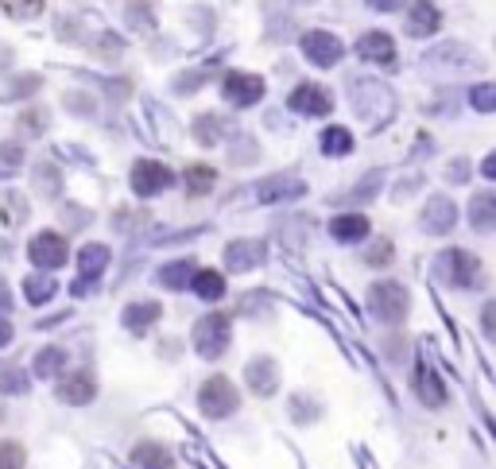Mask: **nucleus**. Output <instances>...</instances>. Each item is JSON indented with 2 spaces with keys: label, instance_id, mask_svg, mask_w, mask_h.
Instances as JSON below:
<instances>
[{
  "label": "nucleus",
  "instance_id": "nucleus-20",
  "mask_svg": "<svg viewBox=\"0 0 496 469\" xmlns=\"http://www.w3.org/2000/svg\"><path fill=\"white\" fill-rule=\"evenodd\" d=\"M276 384H279L276 361H268V357L252 361V365H248V388L256 392V396H272V392H276Z\"/></svg>",
  "mask_w": 496,
  "mask_h": 469
},
{
  "label": "nucleus",
  "instance_id": "nucleus-31",
  "mask_svg": "<svg viewBox=\"0 0 496 469\" xmlns=\"http://www.w3.org/2000/svg\"><path fill=\"white\" fill-rule=\"evenodd\" d=\"M124 20H129L136 31H155V16H152V4H147V0H132Z\"/></svg>",
  "mask_w": 496,
  "mask_h": 469
},
{
  "label": "nucleus",
  "instance_id": "nucleus-11",
  "mask_svg": "<svg viewBox=\"0 0 496 469\" xmlns=\"http://www.w3.org/2000/svg\"><path fill=\"white\" fill-rule=\"evenodd\" d=\"M453 221H458V206L446 198V195H435L427 202V210L419 213V226H423L427 233H435V237H442V233L453 229Z\"/></svg>",
  "mask_w": 496,
  "mask_h": 469
},
{
  "label": "nucleus",
  "instance_id": "nucleus-21",
  "mask_svg": "<svg viewBox=\"0 0 496 469\" xmlns=\"http://www.w3.org/2000/svg\"><path fill=\"white\" fill-rule=\"evenodd\" d=\"M415 396L427 403V408H442L446 403V388H442V380L435 377V369L419 365L415 369Z\"/></svg>",
  "mask_w": 496,
  "mask_h": 469
},
{
  "label": "nucleus",
  "instance_id": "nucleus-47",
  "mask_svg": "<svg viewBox=\"0 0 496 469\" xmlns=\"http://www.w3.org/2000/svg\"><path fill=\"white\" fill-rule=\"evenodd\" d=\"M481 175H484V179H496V152H492L489 159H481Z\"/></svg>",
  "mask_w": 496,
  "mask_h": 469
},
{
  "label": "nucleus",
  "instance_id": "nucleus-6",
  "mask_svg": "<svg viewBox=\"0 0 496 469\" xmlns=\"http://www.w3.org/2000/svg\"><path fill=\"white\" fill-rule=\"evenodd\" d=\"M287 105H291L295 113H303V116H330L334 93L326 90V85H319V82H299L287 93Z\"/></svg>",
  "mask_w": 496,
  "mask_h": 469
},
{
  "label": "nucleus",
  "instance_id": "nucleus-50",
  "mask_svg": "<svg viewBox=\"0 0 496 469\" xmlns=\"http://www.w3.org/2000/svg\"><path fill=\"white\" fill-rule=\"evenodd\" d=\"M295 4H314V0H295Z\"/></svg>",
  "mask_w": 496,
  "mask_h": 469
},
{
  "label": "nucleus",
  "instance_id": "nucleus-42",
  "mask_svg": "<svg viewBox=\"0 0 496 469\" xmlns=\"http://www.w3.org/2000/svg\"><path fill=\"white\" fill-rule=\"evenodd\" d=\"M0 163H4V167H20V163H24L20 144H0Z\"/></svg>",
  "mask_w": 496,
  "mask_h": 469
},
{
  "label": "nucleus",
  "instance_id": "nucleus-7",
  "mask_svg": "<svg viewBox=\"0 0 496 469\" xmlns=\"http://www.w3.org/2000/svg\"><path fill=\"white\" fill-rule=\"evenodd\" d=\"M264 90H268L264 78L260 74H248V70H233V74L221 78V93H225V101L240 105V109H245V105H256L264 98Z\"/></svg>",
  "mask_w": 496,
  "mask_h": 469
},
{
  "label": "nucleus",
  "instance_id": "nucleus-48",
  "mask_svg": "<svg viewBox=\"0 0 496 469\" xmlns=\"http://www.w3.org/2000/svg\"><path fill=\"white\" fill-rule=\"evenodd\" d=\"M8 67H12V51H8L4 43H0V70H8Z\"/></svg>",
  "mask_w": 496,
  "mask_h": 469
},
{
  "label": "nucleus",
  "instance_id": "nucleus-4",
  "mask_svg": "<svg viewBox=\"0 0 496 469\" xmlns=\"http://www.w3.org/2000/svg\"><path fill=\"white\" fill-rule=\"evenodd\" d=\"M194 349H198V357H206V361H217L221 354L229 349V314H206V318H198V326H194Z\"/></svg>",
  "mask_w": 496,
  "mask_h": 469
},
{
  "label": "nucleus",
  "instance_id": "nucleus-8",
  "mask_svg": "<svg viewBox=\"0 0 496 469\" xmlns=\"http://www.w3.org/2000/svg\"><path fill=\"white\" fill-rule=\"evenodd\" d=\"M350 98H353V109H361L365 116H373V121H380V116L392 113V93L384 90L380 82H350Z\"/></svg>",
  "mask_w": 496,
  "mask_h": 469
},
{
  "label": "nucleus",
  "instance_id": "nucleus-12",
  "mask_svg": "<svg viewBox=\"0 0 496 469\" xmlns=\"http://www.w3.org/2000/svg\"><path fill=\"white\" fill-rule=\"evenodd\" d=\"M55 396H59L62 403H90L93 396H98V380H93V372H86V369L67 372V377L59 380Z\"/></svg>",
  "mask_w": 496,
  "mask_h": 469
},
{
  "label": "nucleus",
  "instance_id": "nucleus-9",
  "mask_svg": "<svg viewBox=\"0 0 496 469\" xmlns=\"http://www.w3.org/2000/svg\"><path fill=\"white\" fill-rule=\"evenodd\" d=\"M171 171L163 163H155V159H140V163L132 167V190L140 198H152V195H163L167 187H171Z\"/></svg>",
  "mask_w": 496,
  "mask_h": 469
},
{
  "label": "nucleus",
  "instance_id": "nucleus-14",
  "mask_svg": "<svg viewBox=\"0 0 496 469\" xmlns=\"http://www.w3.org/2000/svg\"><path fill=\"white\" fill-rule=\"evenodd\" d=\"M357 55L368 62H380V67H392L396 62V39L388 31H368V36L357 39Z\"/></svg>",
  "mask_w": 496,
  "mask_h": 469
},
{
  "label": "nucleus",
  "instance_id": "nucleus-15",
  "mask_svg": "<svg viewBox=\"0 0 496 469\" xmlns=\"http://www.w3.org/2000/svg\"><path fill=\"white\" fill-rule=\"evenodd\" d=\"M160 314H163V306L155 303V298H136V303L124 306L121 322H124V330H132V334H147V330L160 322Z\"/></svg>",
  "mask_w": 496,
  "mask_h": 469
},
{
  "label": "nucleus",
  "instance_id": "nucleus-44",
  "mask_svg": "<svg viewBox=\"0 0 496 469\" xmlns=\"http://www.w3.org/2000/svg\"><path fill=\"white\" fill-rule=\"evenodd\" d=\"M67 109H74V113H93V98L90 93H67Z\"/></svg>",
  "mask_w": 496,
  "mask_h": 469
},
{
  "label": "nucleus",
  "instance_id": "nucleus-1",
  "mask_svg": "<svg viewBox=\"0 0 496 469\" xmlns=\"http://www.w3.org/2000/svg\"><path fill=\"white\" fill-rule=\"evenodd\" d=\"M368 311H373L380 322H388V326L404 322L407 311H411L407 287L396 283V280H376L373 287H368Z\"/></svg>",
  "mask_w": 496,
  "mask_h": 469
},
{
  "label": "nucleus",
  "instance_id": "nucleus-19",
  "mask_svg": "<svg viewBox=\"0 0 496 469\" xmlns=\"http://www.w3.org/2000/svg\"><path fill=\"white\" fill-rule=\"evenodd\" d=\"M132 465L136 469H175V454L163 442H140L132 450Z\"/></svg>",
  "mask_w": 496,
  "mask_h": 469
},
{
  "label": "nucleus",
  "instance_id": "nucleus-28",
  "mask_svg": "<svg viewBox=\"0 0 496 469\" xmlns=\"http://www.w3.org/2000/svg\"><path fill=\"white\" fill-rule=\"evenodd\" d=\"M322 152L326 155H345V152H350V147H353V136H350V128H342V124H330V128H326V132H322Z\"/></svg>",
  "mask_w": 496,
  "mask_h": 469
},
{
  "label": "nucleus",
  "instance_id": "nucleus-17",
  "mask_svg": "<svg viewBox=\"0 0 496 469\" xmlns=\"http://www.w3.org/2000/svg\"><path fill=\"white\" fill-rule=\"evenodd\" d=\"M330 237L342 241V244H353V241H365L368 237V218L365 213H337L330 221Z\"/></svg>",
  "mask_w": 496,
  "mask_h": 469
},
{
  "label": "nucleus",
  "instance_id": "nucleus-16",
  "mask_svg": "<svg viewBox=\"0 0 496 469\" xmlns=\"http://www.w3.org/2000/svg\"><path fill=\"white\" fill-rule=\"evenodd\" d=\"M442 28V12L430 0H415L411 4V12H407V36H415V39H427V36H435V31Z\"/></svg>",
  "mask_w": 496,
  "mask_h": 469
},
{
  "label": "nucleus",
  "instance_id": "nucleus-2",
  "mask_svg": "<svg viewBox=\"0 0 496 469\" xmlns=\"http://www.w3.org/2000/svg\"><path fill=\"white\" fill-rule=\"evenodd\" d=\"M435 275L442 283H450V287H477L484 280V272H481V260L473 252L466 249H446V252H438L435 256Z\"/></svg>",
  "mask_w": 496,
  "mask_h": 469
},
{
  "label": "nucleus",
  "instance_id": "nucleus-29",
  "mask_svg": "<svg viewBox=\"0 0 496 469\" xmlns=\"http://www.w3.org/2000/svg\"><path fill=\"white\" fill-rule=\"evenodd\" d=\"M0 218L4 221H28V198L24 195H16V190H4V195H0Z\"/></svg>",
  "mask_w": 496,
  "mask_h": 469
},
{
  "label": "nucleus",
  "instance_id": "nucleus-22",
  "mask_svg": "<svg viewBox=\"0 0 496 469\" xmlns=\"http://www.w3.org/2000/svg\"><path fill=\"white\" fill-rule=\"evenodd\" d=\"M194 272H198L194 260H175V264H163L155 280H160L163 287H171V291H183V287L194 283Z\"/></svg>",
  "mask_w": 496,
  "mask_h": 469
},
{
  "label": "nucleus",
  "instance_id": "nucleus-27",
  "mask_svg": "<svg viewBox=\"0 0 496 469\" xmlns=\"http://www.w3.org/2000/svg\"><path fill=\"white\" fill-rule=\"evenodd\" d=\"M62 365H67V349L59 346H47L35 354V377H59Z\"/></svg>",
  "mask_w": 496,
  "mask_h": 469
},
{
  "label": "nucleus",
  "instance_id": "nucleus-30",
  "mask_svg": "<svg viewBox=\"0 0 496 469\" xmlns=\"http://www.w3.org/2000/svg\"><path fill=\"white\" fill-rule=\"evenodd\" d=\"M28 465V450L16 439H0V469H24Z\"/></svg>",
  "mask_w": 496,
  "mask_h": 469
},
{
  "label": "nucleus",
  "instance_id": "nucleus-26",
  "mask_svg": "<svg viewBox=\"0 0 496 469\" xmlns=\"http://www.w3.org/2000/svg\"><path fill=\"white\" fill-rule=\"evenodd\" d=\"M214 183H217V171L209 163H190L186 167V190L190 195H209Z\"/></svg>",
  "mask_w": 496,
  "mask_h": 469
},
{
  "label": "nucleus",
  "instance_id": "nucleus-38",
  "mask_svg": "<svg viewBox=\"0 0 496 469\" xmlns=\"http://www.w3.org/2000/svg\"><path fill=\"white\" fill-rule=\"evenodd\" d=\"M392 256H396L392 241H376V244H368V249H365V260L373 264V268H384V264H392Z\"/></svg>",
  "mask_w": 496,
  "mask_h": 469
},
{
  "label": "nucleus",
  "instance_id": "nucleus-13",
  "mask_svg": "<svg viewBox=\"0 0 496 469\" xmlns=\"http://www.w3.org/2000/svg\"><path fill=\"white\" fill-rule=\"evenodd\" d=\"M264 256H268V249H264V241H233L225 244V268L229 272H252L256 264H264Z\"/></svg>",
  "mask_w": 496,
  "mask_h": 469
},
{
  "label": "nucleus",
  "instance_id": "nucleus-41",
  "mask_svg": "<svg viewBox=\"0 0 496 469\" xmlns=\"http://www.w3.org/2000/svg\"><path fill=\"white\" fill-rule=\"evenodd\" d=\"M43 113H39V109H28L24 116H20V128H24V132H43Z\"/></svg>",
  "mask_w": 496,
  "mask_h": 469
},
{
  "label": "nucleus",
  "instance_id": "nucleus-37",
  "mask_svg": "<svg viewBox=\"0 0 496 469\" xmlns=\"http://www.w3.org/2000/svg\"><path fill=\"white\" fill-rule=\"evenodd\" d=\"M380 183H384V175H380V171H373V175H368L361 187H353V190H350V195H345L342 202H368V198H373L376 190H380Z\"/></svg>",
  "mask_w": 496,
  "mask_h": 469
},
{
  "label": "nucleus",
  "instance_id": "nucleus-34",
  "mask_svg": "<svg viewBox=\"0 0 496 469\" xmlns=\"http://www.w3.org/2000/svg\"><path fill=\"white\" fill-rule=\"evenodd\" d=\"M24 291H28L31 303H47V298L55 295V280H51V275H31V280L24 283Z\"/></svg>",
  "mask_w": 496,
  "mask_h": 469
},
{
  "label": "nucleus",
  "instance_id": "nucleus-3",
  "mask_svg": "<svg viewBox=\"0 0 496 469\" xmlns=\"http://www.w3.org/2000/svg\"><path fill=\"white\" fill-rule=\"evenodd\" d=\"M198 408H202V415H209V419H229V415L240 408L237 384L229 377H209L202 388H198Z\"/></svg>",
  "mask_w": 496,
  "mask_h": 469
},
{
  "label": "nucleus",
  "instance_id": "nucleus-25",
  "mask_svg": "<svg viewBox=\"0 0 496 469\" xmlns=\"http://www.w3.org/2000/svg\"><path fill=\"white\" fill-rule=\"evenodd\" d=\"M303 187L299 179H291V175H279V179H272L268 187H260V202H279V198H299L303 195Z\"/></svg>",
  "mask_w": 496,
  "mask_h": 469
},
{
  "label": "nucleus",
  "instance_id": "nucleus-24",
  "mask_svg": "<svg viewBox=\"0 0 496 469\" xmlns=\"http://www.w3.org/2000/svg\"><path fill=\"white\" fill-rule=\"evenodd\" d=\"M105 264H109V244H86V249L78 252V272L82 275H101Z\"/></svg>",
  "mask_w": 496,
  "mask_h": 469
},
{
  "label": "nucleus",
  "instance_id": "nucleus-23",
  "mask_svg": "<svg viewBox=\"0 0 496 469\" xmlns=\"http://www.w3.org/2000/svg\"><path fill=\"white\" fill-rule=\"evenodd\" d=\"M190 287L202 295V303H217V298L225 295V275H221L217 268H198L194 283H190Z\"/></svg>",
  "mask_w": 496,
  "mask_h": 469
},
{
  "label": "nucleus",
  "instance_id": "nucleus-43",
  "mask_svg": "<svg viewBox=\"0 0 496 469\" xmlns=\"http://www.w3.org/2000/svg\"><path fill=\"white\" fill-rule=\"evenodd\" d=\"M12 90L20 93V98L35 93V90H39V74H24V78H16V82H12Z\"/></svg>",
  "mask_w": 496,
  "mask_h": 469
},
{
  "label": "nucleus",
  "instance_id": "nucleus-39",
  "mask_svg": "<svg viewBox=\"0 0 496 469\" xmlns=\"http://www.w3.org/2000/svg\"><path fill=\"white\" fill-rule=\"evenodd\" d=\"M93 51H98L101 59H121V51H124V43L117 36H101L98 43H93Z\"/></svg>",
  "mask_w": 496,
  "mask_h": 469
},
{
  "label": "nucleus",
  "instance_id": "nucleus-49",
  "mask_svg": "<svg viewBox=\"0 0 496 469\" xmlns=\"http://www.w3.org/2000/svg\"><path fill=\"white\" fill-rule=\"evenodd\" d=\"M8 334H12V330H8V322H4V318H0V346H4V341H8Z\"/></svg>",
  "mask_w": 496,
  "mask_h": 469
},
{
  "label": "nucleus",
  "instance_id": "nucleus-35",
  "mask_svg": "<svg viewBox=\"0 0 496 469\" xmlns=\"http://www.w3.org/2000/svg\"><path fill=\"white\" fill-rule=\"evenodd\" d=\"M469 105L477 113H496V85H473V93H469Z\"/></svg>",
  "mask_w": 496,
  "mask_h": 469
},
{
  "label": "nucleus",
  "instance_id": "nucleus-33",
  "mask_svg": "<svg viewBox=\"0 0 496 469\" xmlns=\"http://www.w3.org/2000/svg\"><path fill=\"white\" fill-rule=\"evenodd\" d=\"M0 8H4L8 16H16V20H35L47 4H43V0H4Z\"/></svg>",
  "mask_w": 496,
  "mask_h": 469
},
{
  "label": "nucleus",
  "instance_id": "nucleus-36",
  "mask_svg": "<svg viewBox=\"0 0 496 469\" xmlns=\"http://www.w3.org/2000/svg\"><path fill=\"white\" fill-rule=\"evenodd\" d=\"M217 132H221L217 113H206V116H198V121H194V136H198V140H202L206 147H209V144H217Z\"/></svg>",
  "mask_w": 496,
  "mask_h": 469
},
{
  "label": "nucleus",
  "instance_id": "nucleus-46",
  "mask_svg": "<svg viewBox=\"0 0 496 469\" xmlns=\"http://www.w3.org/2000/svg\"><path fill=\"white\" fill-rule=\"evenodd\" d=\"M368 8H376V12H396L399 4H404V0H365Z\"/></svg>",
  "mask_w": 496,
  "mask_h": 469
},
{
  "label": "nucleus",
  "instance_id": "nucleus-40",
  "mask_svg": "<svg viewBox=\"0 0 496 469\" xmlns=\"http://www.w3.org/2000/svg\"><path fill=\"white\" fill-rule=\"evenodd\" d=\"M481 330L489 341H496V298H489V303L481 306Z\"/></svg>",
  "mask_w": 496,
  "mask_h": 469
},
{
  "label": "nucleus",
  "instance_id": "nucleus-32",
  "mask_svg": "<svg viewBox=\"0 0 496 469\" xmlns=\"http://www.w3.org/2000/svg\"><path fill=\"white\" fill-rule=\"evenodd\" d=\"M35 187L43 190V195L55 198L59 190H62V175H59V167H55V163H39V167H35Z\"/></svg>",
  "mask_w": 496,
  "mask_h": 469
},
{
  "label": "nucleus",
  "instance_id": "nucleus-18",
  "mask_svg": "<svg viewBox=\"0 0 496 469\" xmlns=\"http://www.w3.org/2000/svg\"><path fill=\"white\" fill-rule=\"evenodd\" d=\"M469 226L477 233L496 229V190H481V195H473V202H469Z\"/></svg>",
  "mask_w": 496,
  "mask_h": 469
},
{
  "label": "nucleus",
  "instance_id": "nucleus-5",
  "mask_svg": "<svg viewBox=\"0 0 496 469\" xmlns=\"http://www.w3.org/2000/svg\"><path fill=\"white\" fill-rule=\"evenodd\" d=\"M28 256H31V264L35 268H43V272H55V268H62L67 264V256H70V249H67V237L62 233H35L31 237V244H28Z\"/></svg>",
  "mask_w": 496,
  "mask_h": 469
},
{
  "label": "nucleus",
  "instance_id": "nucleus-45",
  "mask_svg": "<svg viewBox=\"0 0 496 469\" xmlns=\"http://www.w3.org/2000/svg\"><path fill=\"white\" fill-rule=\"evenodd\" d=\"M446 171L453 175V183H466V175H469V163H466V159H453V163H450Z\"/></svg>",
  "mask_w": 496,
  "mask_h": 469
},
{
  "label": "nucleus",
  "instance_id": "nucleus-10",
  "mask_svg": "<svg viewBox=\"0 0 496 469\" xmlns=\"http://www.w3.org/2000/svg\"><path fill=\"white\" fill-rule=\"evenodd\" d=\"M303 55H307L314 67H337V62H342V39L330 36V31H307V36H303Z\"/></svg>",
  "mask_w": 496,
  "mask_h": 469
}]
</instances>
